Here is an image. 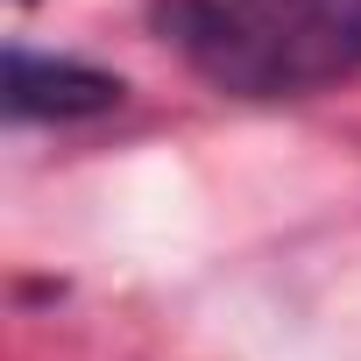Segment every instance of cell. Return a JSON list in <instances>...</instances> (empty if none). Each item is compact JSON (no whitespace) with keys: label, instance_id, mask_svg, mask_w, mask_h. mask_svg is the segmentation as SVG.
I'll list each match as a JSON object with an SVG mask.
<instances>
[{"label":"cell","instance_id":"obj_1","mask_svg":"<svg viewBox=\"0 0 361 361\" xmlns=\"http://www.w3.org/2000/svg\"><path fill=\"white\" fill-rule=\"evenodd\" d=\"M149 22L241 99H298L361 71V0H156Z\"/></svg>","mask_w":361,"mask_h":361},{"label":"cell","instance_id":"obj_2","mask_svg":"<svg viewBox=\"0 0 361 361\" xmlns=\"http://www.w3.org/2000/svg\"><path fill=\"white\" fill-rule=\"evenodd\" d=\"M121 78L78 57H36V50H8V114L15 121H92L121 106Z\"/></svg>","mask_w":361,"mask_h":361}]
</instances>
